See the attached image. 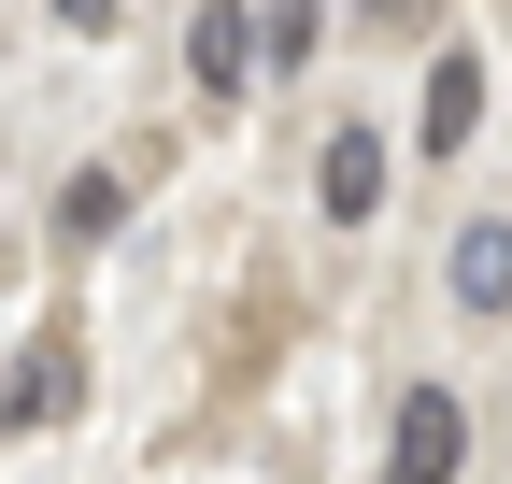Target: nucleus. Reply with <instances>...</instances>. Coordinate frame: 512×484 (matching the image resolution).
<instances>
[{"label": "nucleus", "instance_id": "f257e3e1", "mask_svg": "<svg viewBox=\"0 0 512 484\" xmlns=\"http://www.w3.org/2000/svg\"><path fill=\"white\" fill-rule=\"evenodd\" d=\"M456 456H470L456 385H413V399H399V442H384V484H456Z\"/></svg>", "mask_w": 512, "mask_h": 484}, {"label": "nucleus", "instance_id": "f03ea898", "mask_svg": "<svg viewBox=\"0 0 512 484\" xmlns=\"http://www.w3.org/2000/svg\"><path fill=\"white\" fill-rule=\"evenodd\" d=\"M470 129H484V57L441 43V57H427V114H413V143H427V157H470Z\"/></svg>", "mask_w": 512, "mask_h": 484}, {"label": "nucleus", "instance_id": "7ed1b4c3", "mask_svg": "<svg viewBox=\"0 0 512 484\" xmlns=\"http://www.w3.org/2000/svg\"><path fill=\"white\" fill-rule=\"evenodd\" d=\"M441 285H456V314H512V214H470L456 257H441Z\"/></svg>", "mask_w": 512, "mask_h": 484}, {"label": "nucleus", "instance_id": "20e7f679", "mask_svg": "<svg viewBox=\"0 0 512 484\" xmlns=\"http://www.w3.org/2000/svg\"><path fill=\"white\" fill-rule=\"evenodd\" d=\"M313 200H328L342 228H356V214H384V129H356V114H342L328 157H313Z\"/></svg>", "mask_w": 512, "mask_h": 484}, {"label": "nucleus", "instance_id": "39448f33", "mask_svg": "<svg viewBox=\"0 0 512 484\" xmlns=\"http://www.w3.org/2000/svg\"><path fill=\"white\" fill-rule=\"evenodd\" d=\"M185 72H200L214 100L256 86V15H242V0H200V15H185Z\"/></svg>", "mask_w": 512, "mask_h": 484}, {"label": "nucleus", "instance_id": "423d86ee", "mask_svg": "<svg viewBox=\"0 0 512 484\" xmlns=\"http://www.w3.org/2000/svg\"><path fill=\"white\" fill-rule=\"evenodd\" d=\"M57 413H72V342H29L0 385V428H57Z\"/></svg>", "mask_w": 512, "mask_h": 484}, {"label": "nucleus", "instance_id": "0eeeda50", "mask_svg": "<svg viewBox=\"0 0 512 484\" xmlns=\"http://www.w3.org/2000/svg\"><path fill=\"white\" fill-rule=\"evenodd\" d=\"M128 214V186H114V171H72V186H57V242H100Z\"/></svg>", "mask_w": 512, "mask_h": 484}, {"label": "nucleus", "instance_id": "6e6552de", "mask_svg": "<svg viewBox=\"0 0 512 484\" xmlns=\"http://www.w3.org/2000/svg\"><path fill=\"white\" fill-rule=\"evenodd\" d=\"M313 57V0H271V15H256V72H299Z\"/></svg>", "mask_w": 512, "mask_h": 484}, {"label": "nucleus", "instance_id": "1a4fd4ad", "mask_svg": "<svg viewBox=\"0 0 512 484\" xmlns=\"http://www.w3.org/2000/svg\"><path fill=\"white\" fill-rule=\"evenodd\" d=\"M128 15V0H57V29H114Z\"/></svg>", "mask_w": 512, "mask_h": 484}]
</instances>
